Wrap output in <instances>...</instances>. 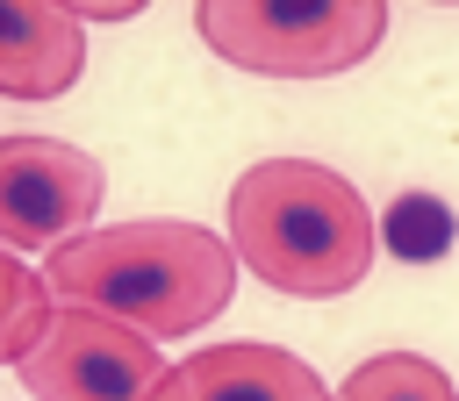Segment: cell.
Instances as JSON below:
<instances>
[{"instance_id": "cell-1", "label": "cell", "mask_w": 459, "mask_h": 401, "mask_svg": "<svg viewBox=\"0 0 459 401\" xmlns=\"http://www.w3.org/2000/svg\"><path fill=\"white\" fill-rule=\"evenodd\" d=\"M43 286L65 308H93L136 337H186L201 322H215L237 294V258L215 229L201 222H115V229H86L72 243L50 251Z\"/></svg>"}, {"instance_id": "cell-2", "label": "cell", "mask_w": 459, "mask_h": 401, "mask_svg": "<svg viewBox=\"0 0 459 401\" xmlns=\"http://www.w3.org/2000/svg\"><path fill=\"white\" fill-rule=\"evenodd\" d=\"M380 229L359 186L316 158H258L230 186V258L273 294L330 301L373 272Z\"/></svg>"}, {"instance_id": "cell-3", "label": "cell", "mask_w": 459, "mask_h": 401, "mask_svg": "<svg viewBox=\"0 0 459 401\" xmlns=\"http://www.w3.org/2000/svg\"><path fill=\"white\" fill-rule=\"evenodd\" d=\"M194 36L258 79H337L387 36L380 0H201Z\"/></svg>"}, {"instance_id": "cell-4", "label": "cell", "mask_w": 459, "mask_h": 401, "mask_svg": "<svg viewBox=\"0 0 459 401\" xmlns=\"http://www.w3.org/2000/svg\"><path fill=\"white\" fill-rule=\"evenodd\" d=\"M108 172L65 136H0V251H57L93 229Z\"/></svg>"}, {"instance_id": "cell-5", "label": "cell", "mask_w": 459, "mask_h": 401, "mask_svg": "<svg viewBox=\"0 0 459 401\" xmlns=\"http://www.w3.org/2000/svg\"><path fill=\"white\" fill-rule=\"evenodd\" d=\"M14 372L36 401H151L165 380V358L151 337L108 322L93 308H57Z\"/></svg>"}, {"instance_id": "cell-6", "label": "cell", "mask_w": 459, "mask_h": 401, "mask_svg": "<svg viewBox=\"0 0 459 401\" xmlns=\"http://www.w3.org/2000/svg\"><path fill=\"white\" fill-rule=\"evenodd\" d=\"M151 401H330L316 365L280 344H201L194 358L165 365Z\"/></svg>"}, {"instance_id": "cell-7", "label": "cell", "mask_w": 459, "mask_h": 401, "mask_svg": "<svg viewBox=\"0 0 459 401\" xmlns=\"http://www.w3.org/2000/svg\"><path fill=\"white\" fill-rule=\"evenodd\" d=\"M86 72V29L57 0H0V100H57Z\"/></svg>"}, {"instance_id": "cell-8", "label": "cell", "mask_w": 459, "mask_h": 401, "mask_svg": "<svg viewBox=\"0 0 459 401\" xmlns=\"http://www.w3.org/2000/svg\"><path fill=\"white\" fill-rule=\"evenodd\" d=\"M337 401H459V387L423 351H380V358H359L344 372Z\"/></svg>"}, {"instance_id": "cell-9", "label": "cell", "mask_w": 459, "mask_h": 401, "mask_svg": "<svg viewBox=\"0 0 459 401\" xmlns=\"http://www.w3.org/2000/svg\"><path fill=\"white\" fill-rule=\"evenodd\" d=\"M57 301L43 286V272H29L14 251H0V365H22L36 351V337L50 329Z\"/></svg>"}, {"instance_id": "cell-10", "label": "cell", "mask_w": 459, "mask_h": 401, "mask_svg": "<svg viewBox=\"0 0 459 401\" xmlns=\"http://www.w3.org/2000/svg\"><path fill=\"white\" fill-rule=\"evenodd\" d=\"M129 14H136L129 0H93V7H72V21H79V29H86V21H129Z\"/></svg>"}]
</instances>
